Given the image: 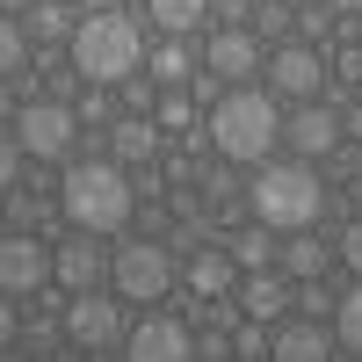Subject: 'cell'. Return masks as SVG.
<instances>
[{"label": "cell", "instance_id": "obj_7", "mask_svg": "<svg viewBox=\"0 0 362 362\" xmlns=\"http://www.w3.org/2000/svg\"><path fill=\"white\" fill-rule=\"evenodd\" d=\"M326 73H334V58H326L319 44H276L268 51V87L276 95H290V102H319L326 95Z\"/></svg>", "mask_w": 362, "mask_h": 362}, {"label": "cell", "instance_id": "obj_9", "mask_svg": "<svg viewBox=\"0 0 362 362\" xmlns=\"http://www.w3.org/2000/svg\"><path fill=\"white\" fill-rule=\"evenodd\" d=\"M51 276H58V254L44 247L37 232H8V239H0V290H8V297H37Z\"/></svg>", "mask_w": 362, "mask_h": 362}, {"label": "cell", "instance_id": "obj_32", "mask_svg": "<svg viewBox=\"0 0 362 362\" xmlns=\"http://www.w3.org/2000/svg\"><path fill=\"white\" fill-rule=\"evenodd\" d=\"M334 73H341L348 87H362V44H355V37L341 44V58H334Z\"/></svg>", "mask_w": 362, "mask_h": 362}, {"label": "cell", "instance_id": "obj_4", "mask_svg": "<svg viewBox=\"0 0 362 362\" xmlns=\"http://www.w3.org/2000/svg\"><path fill=\"white\" fill-rule=\"evenodd\" d=\"M131 167L124 160H109V153H95V160H80L66 181H58V203H66V218L80 225V232H124L131 225Z\"/></svg>", "mask_w": 362, "mask_h": 362}, {"label": "cell", "instance_id": "obj_18", "mask_svg": "<svg viewBox=\"0 0 362 362\" xmlns=\"http://www.w3.org/2000/svg\"><path fill=\"white\" fill-rule=\"evenodd\" d=\"M232 261H239V276H261V268H283V239L268 232V225H247L232 239Z\"/></svg>", "mask_w": 362, "mask_h": 362}, {"label": "cell", "instance_id": "obj_27", "mask_svg": "<svg viewBox=\"0 0 362 362\" xmlns=\"http://www.w3.org/2000/svg\"><path fill=\"white\" fill-rule=\"evenodd\" d=\"M297 305H305V319H334V312H341V297H334V290H319V283H305V290H297Z\"/></svg>", "mask_w": 362, "mask_h": 362}, {"label": "cell", "instance_id": "obj_15", "mask_svg": "<svg viewBox=\"0 0 362 362\" xmlns=\"http://www.w3.org/2000/svg\"><path fill=\"white\" fill-rule=\"evenodd\" d=\"M290 305H297V290H290V276H283V268H261V276H247V283H239V312H247V319H261V326H276Z\"/></svg>", "mask_w": 362, "mask_h": 362}, {"label": "cell", "instance_id": "obj_36", "mask_svg": "<svg viewBox=\"0 0 362 362\" xmlns=\"http://www.w3.org/2000/svg\"><path fill=\"white\" fill-rule=\"evenodd\" d=\"M131 189H138V196H160V189H167V181H160L153 167H131Z\"/></svg>", "mask_w": 362, "mask_h": 362}, {"label": "cell", "instance_id": "obj_24", "mask_svg": "<svg viewBox=\"0 0 362 362\" xmlns=\"http://www.w3.org/2000/svg\"><path fill=\"white\" fill-rule=\"evenodd\" d=\"M22 29H29V37H51V44H58V37L73 44V29H80V22H66V15H58V0H37V8L22 15Z\"/></svg>", "mask_w": 362, "mask_h": 362}, {"label": "cell", "instance_id": "obj_34", "mask_svg": "<svg viewBox=\"0 0 362 362\" xmlns=\"http://www.w3.org/2000/svg\"><path fill=\"white\" fill-rule=\"evenodd\" d=\"M0 181H8V189L22 181V138L15 131H8V145H0Z\"/></svg>", "mask_w": 362, "mask_h": 362}, {"label": "cell", "instance_id": "obj_6", "mask_svg": "<svg viewBox=\"0 0 362 362\" xmlns=\"http://www.w3.org/2000/svg\"><path fill=\"white\" fill-rule=\"evenodd\" d=\"M116 297H138V305H160L174 290V254L153 247V239H131V247H116V268H109Z\"/></svg>", "mask_w": 362, "mask_h": 362}, {"label": "cell", "instance_id": "obj_38", "mask_svg": "<svg viewBox=\"0 0 362 362\" xmlns=\"http://www.w3.org/2000/svg\"><path fill=\"white\" fill-rule=\"evenodd\" d=\"M341 124H348V138H362V102H355V109H341Z\"/></svg>", "mask_w": 362, "mask_h": 362}, {"label": "cell", "instance_id": "obj_39", "mask_svg": "<svg viewBox=\"0 0 362 362\" xmlns=\"http://www.w3.org/2000/svg\"><path fill=\"white\" fill-rule=\"evenodd\" d=\"M348 203H355V218H362V174H355V181H348Z\"/></svg>", "mask_w": 362, "mask_h": 362}, {"label": "cell", "instance_id": "obj_37", "mask_svg": "<svg viewBox=\"0 0 362 362\" xmlns=\"http://www.w3.org/2000/svg\"><path fill=\"white\" fill-rule=\"evenodd\" d=\"M334 15H348V22H362V0H326Z\"/></svg>", "mask_w": 362, "mask_h": 362}, {"label": "cell", "instance_id": "obj_28", "mask_svg": "<svg viewBox=\"0 0 362 362\" xmlns=\"http://www.w3.org/2000/svg\"><path fill=\"white\" fill-rule=\"evenodd\" d=\"M153 87H160L153 73H138V80H124V109H131V116H153Z\"/></svg>", "mask_w": 362, "mask_h": 362}, {"label": "cell", "instance_id": "obj_11", "mask_svg": "<svg viewBox=\"0 0 362 362\" xmlns=\"http://www.w3.org/2000/svg\"><path fill=\"white\" fill-rule=\"evenodd\" d=\"M124 362H203V355H196V334H189L181 319L145 312V319L131 326V341H124Z\"/></svg>", "mask_w": 362, "mask_h": 362}, {"label": "cell", "instance_id": "obj_29", "mask_svg": "<svg viewBox=\"0 0 362 362\" xmlns=\"http://www.w3.org/2000/svg\"><path fill=\"white\" fill-rule=\"evenodd\" d=\"M334 254H341V261L355 268V283H362V218H355V225H348V232L334 239Z\"/></svg>", "mask_w": 362, "mask_h": 362}, {"label": "cell", "instance_id": "obj_14", "mask_svg": "<svg viewBox=\"0 0 362 362\" xmlns=\"http://www.w3.org/2000/svg\"><path fill=\"white\" fill-rule=\"evenodd\" d=\"M109 268H116V254L102 247V239H66V247H58V283H66L73 297H80V290H95Z\"/></svg>", "mask_w": 362, "mask_h": 362}, {"label": "cell", "instance_id": "obj_17", "mask_svg": "<svg viewBox=\"0 0 362 362\" xmlns=\"http://www.w3.org/2000/svg\"><path fill=\"white\" fill-rule=\"evenodd\" d=\"M153 153H160V124H153V116H124V124H109V160L145 167Z\"/></svg>", "mask_w": 362, "mask_h": 362}, {"label": "cell", "instance_id": "obj_40", "mask_svg": "<svg viewBox=\"0 0 362 362\" xmlns=\"http://www.w3.org/2000/svg\"><path fill=\"white\" fill-rule=\"evenodd\" d=\"M0 8H8V15H29V8H37V0H0Z\"/></svg>", "mask_w": 362, "mask_h": 362}, {"label": "cell", "instance_id": "obj_19", "mask_svg": "<svg viewBox=\"0 0 362 362\" xmlns=\"http://www.w3.org/2000/svg\"><path fill=\"white\" fill-rule=\"evenodd\" d=\"M145 73H153V80L167 87V95H174V87H189V80H196L203 66H196V58H189V44H181V37H167V44H160L153 58H145Z\"/></svg>", "mask_w": 362, "mask_h": 362}, {"label": "cell", "instance_id": "obj_31", "mask_svg": "<svg viewBox=\"0 0 362 362\" xmlns=\"http://www.w3.org/2000/svg\"><path fill=\"white\" fill-rule=\"evenodd\" d=\"M232 189H239V181H232V160L203 174V196H210V203H232Z\"/></svg>", "mask_w": 362, "mask_h": 362}, {"label": "cell", "instance_id": "obj_23", "mask_svg": "<svg viewBox=\"0 0 362 362\" xmlns=\"http://www.w3.org/2000/svg\"><path fill=\"white\" fill-rule=\"evenodd\" d=\"M334 341H341L348 355H362V283L341 297V312H334Z\"/></svg>", "mask_w": 362, "mask_h": 362}, {"label": "cell", "instance_id": "obj_35", "mask_svg": "<svg viewBox=\"0 0 362 362\" xmlns=\"http://www.w3.org/2000/svg\"><path fill=\"white\" fill-rule=\"evenodd\" d=\"M174 218H181V225H203V196H196V189H174Z\"/></svg>", "mask_w": 362, "mask_h": 362}, {"label": "cell", "instance_id": "obj_44", "mask_svg": "<svg viewBox=\"0 0 362 362\" xmlns=\"http://www.w3.org/2000/svg\"><path fill=\"white\" fill-rule=\"evenodd\" d=\"M95 362H116V355H102V348H95Z\"/></svg>", "mask_w": 362, "mask_h": 362}, {"label": "cell", "instance_id": "obj_33", "mask_svg": "<svg viewBox=\"0 0 362 362\" xmlns=\"http://www.w3.org/2000/svg\"><path fill=\"white\" fill-rule=\"evenodd\" d=\"M326 37V0H319V8H305V15H297V44H319Z\"/></svg>", "mask_w": 362, "mask_h": 362}, {"label": "cell", "instance_id": "obj_20", "mask_svg": "<svg viewBox=\"0 0 362 362\" xmlns=\"http://www.w3.org/2000/svg\"><path fill=\"white\" fill-rule=\"evenodd\" d=\"M145 8H153V22L167 29V37H189V29L210 22V8H218V0H145Z\"/></svg>", "mask_w": 362, "mask_h": 362}, {"label": "cell", "instance_id": "obj_5", "mask_svg": "<svg viewBox=\"0 0 362 362\" xmlns=\"http://www.w3.org/2000/svg\"><path fill=\"white\" fill-rule=\"evenodd\" d=\"M8 131L22 138L29 160H66L80 145V109H66V102H22L8 116Z\"/></svg>", "mask_w": 362, "mask_h": 362}, {"label": "cell", "instance_id": "obj_42", "mask_svg": "<svg viewBox=\"0 0 362 362\" xmlns=\"http://www.w3.org/2000/svg\"><path fill=\"white\" fill-rule=\"evenodd\" d=\"M290 8H297V15H305V8H319V0H290Z\"/></svg>", "mask_w": 362, "mask_h": 362}, {"label": "cell", "instance_id": "obj_43", "mask_svg": "<svg viewBox=\"0 0 362 362\" xmlns=\"http://www.w3.org/2000/svg\"><path fill=\"white\" fill-rule=\"evenodd\" d=\"M348 37H355V44H362V22H348Z\"/></svg>", "mask_w": 362, "mask_h": 362}, {"label": "cell", "instance_id": "obj_12", "mask_svg": "<svg viewBox=\"0 0 362 362\" xmlns=\"http://www.w3.org/2000/svg\"><path fill=\"white\" fill-rule=\"evenodd\" d=\"M203 66L225 87H254V73H268V51H261L254 29H218V37L203 44Z\"/></svg>", "mask_w": 362, "mask_h": 362}, {"label": "cell", "instance_id": "obj_21", "mask_svg": "<svg viewBox=\"0 0 362 362\" xmlns=\"http://www.w3.org/2000/svg\"><path fill=\"white\" fill-rule=\"evenodd\" d=\"M334 261V247L312 232V239H283V276H297V283H319V268Z\"/></svg>", "mask_w": 362, "mask_h": 362}, {"label": "cell", "instance_id": "obj_3", "mask_svg": "<svg viewBox=\"0 0 362 362\" xmlns=\"http://www.w3.org/2000/svg\"><path fill=\"white\" fill-rule=\"evenodd\" d=\"M247 203H254V225L268 232H312L326 218V181L312 160H268L247 181Z\"/></svg>", "mask_w": 362, "mask_h": 362}, {"label": "cell", "instance_id": "obj_13", "mask_svg": "<svg viewBox=\"0 0 362 362\" xmlns=\"http://www.w3.org/2000/svg\"><path fill=\"white\" fill-rule=\"evenodd\" d=\"M334 348H341V341L326 334V319H283L268 362H334Z\"/></svg>", "mask_w": 362, "mask_h": 362}, {"label": "cell", "instance_id": "obj_41", "mask_svg": "<svg viewBox=\"0 0 362 362\" xmlns=\"http://www.w3.org/2000/svg\"><path fill=\"white\" fill-rule=\"evenodd\" d=\"M0 362H29V355H22V348H8V355H0Z\"/></svg>", "mask_w": 362, "mask_h": 362}, {"label": "cell", "instance_id": "obj_1", "mask_svg": "<svg viewBox=\"0 0 362 362\" xmlns=\"http://www.w3.org/2000/svg\"><path fill=\"white\" fill-rule=\"evenodd\" d=\"M145 37H138V22L124 8H102V15H80L73 29V44H66V66L87 80V87H124L145 73Z\"/></svg>", "mask_w": 362, "mask_h": 362}, {"label": "cell", "instance_id": "obj_16", "mask_svg": "<svg viewBox=\"0 0 362 362\" xmlns=\"http://www.w3.org/2000/svg\"><path fill=\"white\" fill-rule=\"evenodd\" d=\"M189 290L203 297V305H218V297H232V283H239V261L232 254H218V247H203V254H189Z\"/></svg>", "mask_w": 362, "mask_h": 362}, {"label": "cell", "instance_id": "obj_26", "mask_svg": "<svg viewBox=\"0 0 362 362\" xmlns=\"http://www.w3.org/2000/svg\"><path fill=\"white\" fill-rule=\"evenodd\" d=\"M254 37H290V0H254Z\"/></svg>", "mask_w": 362, "mask_h": 362}, {"label": "cell", "instance_id": "obj_30", "mask_svg": "<svg viewBox=\"0 0 362 362\" xmlns=\"http://www.w3.org/2000/svg\"><path fill=\"white\" fill-rule=\"evenodd\" d=\"M109 87H87V95H80V124H109Z\"/></svg>", "mask_w": 362, "mask_h": 362}, {"label": "cell", "instance_id": "obj_2", "mask_svg": "<svg viewBox=\"0 0 362 362\" xmlns=\"http://www.w3.org/2000/svg\"><path fill=\"white\" fill-rule=\"evenodd\" d=\"M283 145V109L261 87H225V102L210 109V153L232 167H268V153Z\"/></svg>", "mask_w": 362, "mask_h": 362}, {"label": "cell", "instance_id": "obj_10", "mask_svg": "<svg viewBox=\"0 0 362 362\" xmlns=\"http://www.w3.org/2000/svg\"><path fill=\"white\" fill-rule=\"evenodd\" d=\"M283 138H290V153L297 160H334L341 153V138H348V124H341V109L334 102H297V116H283Z\"/></svg>", "mask_w": 362, "mask_h": 362}, {"label": "cell", "instance_id": "obj_8", "mask_svg": "<svg viewBox=\"0 0 362 362\" xmlns=\"http://www.w3.org/2000/svg\"><path fill=\"white\" fill-rule=\"evenodd\" d=\"M66 341L73 348H116V341H131V326H124V305L116 297H102V290H80V297H66Z\"/></svg>", "mask_w": 362, "mask_h": 362}, {"label": "cell", "instance_id": "obj_25", "mask_svg": "<svg viewBox=\"0 0 362 362\" xmlns=\"http://www.w3.org/2000/svg\"><path fill=\"white\" fill-rule=\"evenodd\" d=\"M153 124H160V131H181V124H196V95H189V87H174V95H160Z\"/></svg>", "mask_w": 362, "mask_h": 362}, {"label": "cell", "instance_id": "obj_22", "mask_svg": "<svg viewBox=\"0 0 362 362\" xmlns=\"http://www.w3.org/2000/svg\"><path fill=\"white\" fill-rule=\"evenodd\" d=\"M0 73H8V80H22V73H29V29H22V15L0 22Z\"/></svg>", "mask_w": 362, "mask_h": 362}]
</instances>
